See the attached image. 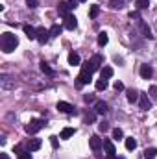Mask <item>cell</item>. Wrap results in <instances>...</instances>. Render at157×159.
I'll return each instance as SVG.
<instances>
[{"label":"cell","instance_id":"1","mask_svg":"<svg viewBox=\"0 0 157 159\" xmlns=\"http://www.w3.org/2000/svg\"><path fill=\"white\" fill-rule=\"evenodd\" d=\"M17 44H19L17 35H13L11 32H4V34H2V37H0V46H2V50H4L6 54H11V52L17 48Z\"/></svg>","mask_w":157,"mask_h":159},{"label":"cell","instance_id":"2","mask_svg":"<svg viewBox=\"0 0 157 159\" xmlns=\"http://www.w3.org/2000/svg\"><path fill=\"white\" fill-rule=\"evenodd\" d=\"M91 80H92V70H91L89 61H87V63L81 67V72H79V76H78V87H81V85H87Z\"/></svg>","mask_w":157,"mask_h":159},{"label":"cell","instance_id":"3","mask_svg":"<svg viewBox=\"0 0 157 159\" xmlns=\"http://www.w3.org/2000/svg\"><path fill=\"white\" fill-rule=\"evenodd\" d=\"M44 124H46L44 120H41V119H34V120H30V124L26 126V131H28L30 135H35V133H37L39 129H43V128H44Z\"/></svg>","mask_w":157,"mask_h":159},{"label":"cell","instance_id":"4","mask_svg":"<svg viewBox=\"0 0 157 159\" xmlns=\"http://www.w3.org/2000/svg\"><path fill=\"white\" fill-rule=\"evenodd\" d=\"M76 4H78V2H74V0L61 2V4L57 6V11H59V15H61V17H69V15H70L69 11H70V9H74V7H76Z\"/></svg>","mask_w":157,"mask_h":159},{"label":"cell","instance_id":"5","mask_svg":"<svg viewBox=\"0 0 157 159\" xmlns=\"http://www.w3.org/2000/svg\"><path fill=\"white\" fill-rule=\"evenodd\" d=\"M0 87L4 91H11V89H15V80L11 76H7V74H2L0 76Z\"/></svg>","mask_w":157,"mask_h":159},{"label":"cell","instance_id":"6","mask_svg":"<svg viewBox=\"0 0 157 159\" xmlns=\"http://www.w3.org/2000/svg\"><path fill=\"white\" fill-rule=\"evenodd\" d=\"M139 106H141V109H142V111L152 109V100L148 98V94H146V93H141V96H139Z\"/></svg>","mask_w":157,"mask_h":159},{"label":"cell","instance_id":"7","mask_svg":"<svg viewBox=\"0 0 157 159\" xmlns=\"http://www.w3.org/2000/svg\"><path fill=\"white\" fill-rule=\"evenodd\" d=\"M102 63H104V57L96 54V56H92V57H91V61H89V67H91V70H92V72H96V70L102 67Z\"/></svg>","mask_w":157,"mask_h":159},{"label":"cell","instance_id":"8","mask_svg":"<svg viewBox=\"0 0 157 159\" xmlns=\"http://www.w3.org/2000/svg\"><path fill=\"white\" fill-rule=\"evenodd\" d=\"M89 146H91L94 152H100V150H102V146H104V141H102L98 135H92V137L89 139Z\"/></svg>","mask_w":157,"mask_h":159},{"label":"cell","instance_id":"9","mask_svg":"<svg viewBox=\"0 0 157 159\" xmlns=\"http://www.w3.org/2000/svg\"><path fill=\"white\" fill-rule=\"evenodd\" d=\"M50 39V30H46V28H37V41H39L41 44H44V43H48Z\"/></svg>","mask_w":157,"mask_h":159},{"label":"cell","instance_id":"10","mask_svg":"<svg viewBox=\"0 0 157 159\" xmlns=\"http://www.w3.org/2000/svg\"><path fill=\"white\" fill-rule=\"evenodd\" d=\"M57 109L63 111V113H69V115L76 113V107H74L72 104H69V102H57Z\"/></svg>","mask_w":157,"mask_h":159},{"label":"cell","instance_id":"11","mask_svg":"<svg viewBox=\"0 0 157 159\" xmlns=\"http://www.w3.org/2000/svg\"><path fill=\"white\" fill-rule=\"evenodd\" d=\"M154 76V69L152 65H141V78L142 80H150Z\"/></svg>","mask_w":157,"mask_h":159},{"label":"cell","instance_id":"12","mask_svg":"<svg viewBox=\"0 0 157 159\" xmlns=\"http://www.w3.org/2000/svg\"><path fill=\"white\" fill-rule=\"evenodd\" d=\"M139 30H141L142 37H146V39H152V37H154V35H152V30L148 28V24H146L144 20H139Z\"/></svg>","mask_w":157,"mask_h":159},{"label":"cell","instance_id":"13","mask_svg":"<svg viewBox=\"0 0 157 159\" xmlns=\"http://www.w3.org/2000/svg\"><path fill=\"white\" fill-rule=\"evenodd\" d=\"M139 96H141V93L135 91V89H128V91H126V98H128L129 104H135V102L139 100Z\"/></svg>","mask_w":157,"mask_h":159},{"label":"cell","instance_id":"14","mask_svg":"<svg viewBox=\"0 0 157 159\" xmlns=\"http://www.w3.org/2000/svg\"><path fill=\"white\" fill-rule=\"evenodd\" d=\"M76 26H78V19H76L74 15L65 17V28H67V30H74Z\"/></svg>","mask_w":157,"mask_h":159},{"label":"cell","instance_id":"15","mask_svg":"<svg viewBox=\"0 0 157 159\" xmlns=\"http://www.w3.org/2000/svg\"><path fill=\"white\" fill-rule=\"evenodd\" d=\"M104 148H105V154H107V157H115V154H117V150H115V144L111 143V141H104Z\"/></svg>","mask_w":157,"mask_h":159},{"label":"cell","instance_id":"16","mask_svg":"<svg viewBox=\"0 0 157 159\" xmlns=\"http://www.w3.org/2000/svg\"><path fill=\"white\" fill-rule=\"evenodd\" d=\"M22 30H24V34H26V37H28L30 41H32V39H37V30H35L34 26H30V24H26V26H24Z\"/></svg>","mask_w":157,"mask_h":159},{"label":"cell","instance_id":"17","mask_svg":"<svg viewBox=\"0 0 157 159\" xmlns=\"http://www.w3.org/2000/svg\"><path fill=\"white\" fill-rule=\"evenodd\" d=\"M41 144H43L41 139H30V141H28V150H30V152H35V150L41 148Z\"/></svg>","mask_w":157,"mask_h":159},{"label":"cell","instance_id":"18","mask_svg":"<svg viewBox=\"0 0 157 159\" xmlns=\"http://www.w3.org/2000/svg\"><path fill=\"white\" fill-rule=\"evenodd\" d=\"M79 63H81L79 56L76 54V52H70V54H69V65H72V67H78Z\"/></svg>","mask_w":157,"mask_h":159},{"label":"cell","instance_id":"19","mask_svg":"<svg viewBox=\"0 0 157 159\" xmlns=\"http://www.w3.org/2000/svg\"><path fill=\"white\" fill-rule=\"evenodd\" d=\"M94 111H96L98 115H105V113H107V104H105V102H96Z\"/></svg>","mask_w":157,"mask_h":159},{"label":"cell","instance_id":"20","mask_svg":"<svg viewBox=\"0 0 157 159\" xmlns=\"http://www.w3.org/2000/svg\"><path fill=\"white\" fill-rule=\"evenodd\" d=\"M61 32H63V26L54 24V26L50 28V37H57V35H61Z\"/></svg>","mask_w":157,"mask_h":159},{"label":"cell","instance_id":"21","mask_svg":"<svg viewBox=\"0 0 157 159\" xmlns=\"http://www.w3.org/2000/svg\"><path fill=\"white\" fill-rule=\"evenodd\" d=\"M74 133H76V129H74V128H65V129L61 131V139H70Z\"/></svg>","mask_w":157,"mask_h":159},{"label":"cell","instance_id":"22","mask_svg":"<svg viewBox=\"0 0 157 159\" xmlns=\"http://www.w3.org/2000/svg\"><path fill=\"white\" fill-rule=\"evenodd\" d=\"M105 89H107V80L105 78L96 80V91H105Z\"/></svg>","mask_w":157,"mask_h":159},{"label":"cell","instance_id":"23","mask_svg":"<svg viewBox=\"0 0 157 159\" xmlns=\"http://www.w3.org/2000/svg\"><path fill=\"white\" fill-rule=\"evenodd\" d=\"M126 148H128V150H135V148H137V141H135L133 137H128V139H126Z\"/></svg>","mask_w":157,"mask_h":159},{"label":"cell","instance_id":"24","mask_svg":"<svg viewBox=\"0 0 157 159\" xmlns=\"http://www.w3.org/2000/svg\"><path fill=\"white\" fill-rule=\"evenodd\" d=\"M107 41H109V37H107V34H105V32L98 34V44H100V46H105V44H107Z\"/></svg>","mask_w":157,"mask_h":159},{"label":"cell","instance_id":"25","mask_svg":"<svg viewBox=\"0 0 157 159\" xmlns=\"http://www.w3.org/2000/svg\"><path fill=\"white\" fill-rule=\"evenodd\" d=\"M100 72H102V78H105V80H109L113 76V69H111V67H104Z\"/></svg>","mask_w":157,"mask_h":159},{"label":"cell","instance_id":"26","mask_svg":"<svg viewBox=\"0 0 157 159\" xmlns=\"http://www.w3.org/2000/svg\"><path fill=\"white\" fill-rule=\"evenodd\" d=\"M157 156V148H146L144 150V157L146 159H154Z\"/></svg>","mask_w":157,"mask_h":159},{"label":"cell","instance_id":"27","mask_svg":"<svg viewBox=\"0 0 157 159\" xmlns=\"http://www.w3.org/2000/svg\"><path fill=\"white\" fill-rule=\"evenodd\" d=\"M124 6V0H109V7L111 9H120Z\"/></svg>","mask_w":157,"mask_h":159},{"label":"cell","instance_id":"28","mask_svg":"<svg viewBox=\"0 0 157 159\" xmlns=\"http://www.w3.org/2000/svg\"><path fill=\"white\" fill-rule=\"evenodd\" d=\"M135 6L137 9H146L150 6V0H135Z\"/></svg>","mask_w":157,"mask_h":159},{"label":"cell","instance_id":"29","mask_svg":"<svg viewBox=\"0 0 157 159\" xmlns=\"http://www.w3.org/2000/svg\"><path fill=\"white\" fill-rule=\"evenodd\" d=\"M100 13V6H91V11H89V17L91 19H96Z\"/></svg>","mask_w":157,"mask_h":159},{"label":"cell","instance_id":"30","mask_svg":"<svg viewBox=\"0 0 157 159\" xmlns=\"http://www.w3.org/2000/svg\"><path fill=\"white\" fill-rule=\"evenodd\" d=\"M41 70H43L44 74H48V76H52V74H54V69H50V67H48V65H46L44 61L41 63Z\"/></svg>","mask_w":157,"mask_h":159},{"label":"cell","instance_id":"31","mask_svg":"<svg viewBox=\"0 0 157 159\" xmlns=\"http://www.w3.org/2000/svg\"><path fill=\"white\" fill-rule=\"evenodd\" d=\"M122 137H124L122 129H120V128H115V129H113V139H118V141H120Z\"/></svg>","mask_w":157,"mask_h":159},{"label":"cell","instance_id":"32","mask_svg":"<svg viewBox=\"0 0 157 159\" xmlns=\"http://www.w3.org/2000/svg\"><path fill=\"white\" fill-rule=\"evenodd\" d=\"M129 19H133V20H142L139 11H131V13H129Z\"/></svg>","mask_w":157,"mask_h":159},{"label":"cell","instance_id":"33","mask_svg":"<svg viewBox=\"0 0 157 159\" xmlns=\"http://www.w3.org/2000/svg\"><path fill=\"white\" fill-rule=\"evenodd\" d=\"M19 159H32L30 150H28V152H19Z\"/></svg>","mask_w":157,"mask_h":159},{"label":"cell","instance_id":"34","mask_svg":"<svg viewBox=\"0 0 157 159\" xmlns=\"http://www.w3.org/2000/svg\"><path fill=\"white\" fill-rule=\"evenodd\" d=\"M26 4H28V6H30V7H32V9H34V7H37V6H39V2H37V0H26Z\"/></svg>","mask_w":157,"mask_h":159},{"label":"cell","instance_id":"35","mask_svg":"<svg viewBox=\"0 0 157 159\" xmlns=\"http://www.w3.org/2000/svg\"><path fill=\"white\" fill-rule=\"evenodd\" d=\"M150 94L157 100V85H152V87H150Z\"/></svg>","mask_w":157,"mask_h":159},{"label":"cell","instance_id":"36","mask_svg":"<svg viewBox=\"0 0 157 159\" xmlns=\"http://www.w3.org/2000/svg\"><path fill=\"white\" fill-rule=\"evenodd\" d=\"M113 87H115L117 91H124V83H122V81H115V85H113Z\"/></svg>","mask_w":157,"mask_h":159},{"label":"cell","instance_id":"37","mask_svg":"<svg viewBox=\"0 0 157 159\" xmlns=\"http://www.w3.org/2000/svg\"><path fill=\"white\" fill-rule=\"evenodd\" d=\"M98 128H100V131H107V129H109V124H107V122H102Z\"/></svg>","mask_w":157,"mask_h":159},{"label":"cell","instance_id":"38","mask_svg":"<svg viewBox=\"0 0 157 159\" xmlns=\"http://www.w3.org/2000/svg\"><path fill=\"white\" fill-rule=\"evenodd\" d=\"M92 120H94V115H92V113L85 115V122H92Z\"/></svg>","mask_w":157,"mask_h":159},{"label":"cell","instance_id":"39","mask_svg":"<svg viewBox=\"0 0 157 159\" xmlns=\"http://www.w3.org/2000/svg\"><path fill=\"white\" fill-rule=\"evenodd\" d=\"M85 102L89 104V102H94V96L92 94H85Z\"/></svg>","mask_w":157,"mask_h":159},{"label":"cell","instance_id":"40","mask_svg":"<svg viewBox=\"0 0 157 159\" xmlns=\"http://www.w3.org/2000/svg\"><path fill=\"white\" fill-rule=\"evenodd\" d=\"M50 143H52V146L56 148V146H57V137H50Z\"/></svg>","mask_w":157,"mask_h":159},{"label":"cell","instance_id":"41","mask_svg":"<svg viewBox=\"0 0 157 159\" xmlns=\"http://www.w3.org/2000/svg\"><path fill=\"white\" fill-rule=\"evenodd\" d=\"M0 159H9V157H7V154H0Z\"/></svg>","mask_w":157,"mask_h":159},{"label":"cell","instance_id":"42","mask_svg":"<svg viewBox=\"0 0 157 159\" xmlns=\"http://www.w3.org/2000/svg\"><path fill=\"white\" fill-rule=\"evenodd\" d=\"M78 2H85V0H78Z\"/></svg>","mask_w":157,"mask_h":159}]
</instances>
